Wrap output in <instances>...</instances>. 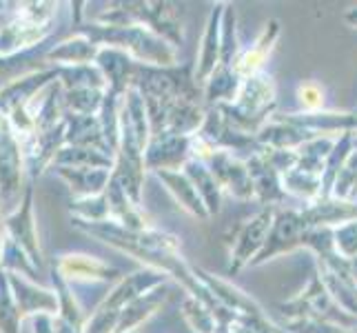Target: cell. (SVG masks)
I'll use <instances>...</instances> for the list:
<instances>
[{
	"label": "cell",
	"mask_w": 357,
	"mask_h": 333,
	"mask_svg": "<svg viewBox=\"0 0 357 333\" xmlns=\"http://www.w3.org/2000/svg\"><path fill=\"white\" fill-rule=\"evenodd\" d=\"M184 174L189 176V180L195 184V189H198L200 198L204 200L208 214L215 216L220 212V205H222V189H220V184L213 176V171L208 169L206 163H202V160H189L187 165L182 167Z\"/></svg>",
	"instance_id": "obj_19"
},
{
	"label": "cell",
	"mask_w": 357,
	"mask_h": 333,
	"mask_svg": "<svg viewBox=\"0 0 357 333\" xmlns=\"http://www.w3.org/2000/svg\"><path fill=\"white\" fill-rule=\"evenodd\" d=\"M344 20H347L353 29H357V7H351L347 14H344Z\"/></svg>",
	"instance_id": "obj_30"
},
{
	"label": "cell",
	"mask_w": 357,
	"mask_h": 333,
	"mask_svg": "<svg viewBox=\"0 0 357 333\" xmlns=\"http://www.w3.org/2000/svg\"><path fill=\"white\" fill-rule=\"evenodd\" d=\"M165 300H167V285L158 287V289H153L149 293L140 295L138 300L129 302L125 309H122L118 327H116L114 333H133L144 323V320H149L160 309V306L165 304Z\"/></svg>",
	"instance_id": "obj_17"
},
{
	"label": "cell",
	"mask_w": 357,
	"mask_h": 333,
	"mask_svg": "<svg viewBox=\"0 0 357 333\" xmlns=\"http://www.w3.org/2000/svg\"><path fill=\"white\" fill-rule=\"evenodd\" d=\"M298 103L302 111H322L324 109V87L315 80H304L298 84Z\"/></svg>",
	"instance_id": "obj_28"
},
{
	"label": "cell",
	"mask_w": 357,
	"mask_h": 333,
	"mask_svg": "<svg viewBox=\"0 0 357 333\" xmlns=\"http://www.w3.org/2000/svg\"><path fill=\"white\" fill-rule=\"evenodd\" d=\"M304 233H306V225L302 220L300 209L278 207L273 227H271V231H268L264 249L251 262V267H262V265H266L268 260H273V258H278V256L304 249V246H302Z\"/></svg>",
	"instance_id": "obj_6"
},
{
	"label": "cell",
	"mask_w": 357,
	"mask_h": 333,
	"mask_svg": "<svg viewBox=\"0 0 357 333\" xmlns=\"http://www.w3.org/2000/svg\"><path fill=\"white\" fill-rule=\"evenodd\" d=\"M351 271H353V278L357 282V258H353V260H351Z\"/></svg>",
	"instance_id": "obj_31"
},
{
	"label": "cell",
	"mask_w": 357,
	"mask_h": 333,
	"mask_svg": "<svg viewBox=\"0 0 357 333\" xmlns=\"http://www.w3.org/2000/svg\"><path fill=\"white\" fill-rule=\"evenodd\" d=\"M155 176L167 187V191L174 195V200L189 216H193L195 220H208V218H211L204 200L200 198L198 189H195V184L189 180V176L184 174L182 169H178V171H158Z\"/></svg>",
	"instance_id": "obj_15"
},
{
	"label": "cell",
	"mask_w": 357,
	"mask_h": 333,
	"mask_svg": "<svg viewBox=\"0 0 357 333\" xmlns=\"http://www.w3.org/2000/svg\"><path fill=\"white\" fill-rule=\"evenodd\" d=\"M282 327H284L287 333H349L347 329H342L333 323H326V320H317V318L284 320Z\"/></svg>",
	"instance_id": "obj_26"
},
{
	"label": "cell",
	"mask_w": 357,
	"mask_h": 333,
	"mask_svg": "<svg viewBox=\"0 0 357 333\" xmlns=\"http://www.w3.org/2000/svg\"><path fill=\"white\" fill-rule=\"evenodd\" d=\"M255 138L260 142L262 149H300L306 140L315 138V135L291 125V122H287L284 118H280L275 114L255 133Z\"/></svg>",
	"instance_id": "obj_16"
},
{
	"label": "cell",
	"mask_w": 357,
	"mask_h": 333,
	"mask_svg": "<svg viewBox=\"0 0 357 333\" xmlns=\"http://www.w3.org/2000/svg\"><path fill=\"white\" fill-rule=\"evenodd\" d=\"M280 118L313 135L340 138L342 133L357 131V111H293V114H282Z\"/></svg>",
	"instance_id": "obj_10"
},
{
	"label": "cell",
	"mask_w": 357,
	"mask_h": 333,
	"mask_svg": "<svg viewBox=\"0 0 357 333\" xmlns=\"http://www.w3.org/2000/svg\"><path fill=\"white\" fill-rule=\"evenodd\" d=\"M240 36H238V14L236 7L225 3V14H222V63L233 67L236 58L240 56Z\"/></svg>",
	"instance_id": "obj_25"
},
{
	"label": "cell",
	"mask_w": 357,
	"mask_h": 333,
	"mask_svg": "<svg viewBox=\"0 0 357 333\" xmlns=\"http://www.w3.org/2000/svg\"><path fill=\"white\" fill-rule=\"evenodd\" d=\"M193 274L204 285V289L213 295V300L227 306L229 311L238 313V316H253V313L264 311L249 293H244L240 287L233 285V282H229L225 278H218L211 274V271H206L202 267H193Z\"/></svg>",
	"instance_id": "obj_12"
},
{
	"label": "cell",
	"mask_w": 357,
	"mask_h": 333,
	"mask_svg": "<svg viewBox=\"0 0 357 333\" xmlns=\"http://www.w3.org/2000/svg\"><path fill=\"white\" fill-rule=\"evenodd\" d=\"M278 309L282 311L287 320L293 318H317V320H326V323H333L347 331L357 329V318L347 313L342 306L331 298V293L322 285L317 274L311 276L309 285H306L295 298L280 302Z\"/></svg>",
	"instance_id": "obj_3"
},
{
	"label": "cell",
	"mask_w": 357,
	"mask_h": 333,
	"mask_svg": "<svg viewBox=\"0 0 357 333\" xmlns=\"http://www.w3.org/2000/svg\"><path fill=\"white\" fill-rule=\"evenodd\" d=\"M191 160V135H180L162 131L151 135L149 147L144 151V167L158 171H178Z\"/></svg>",
	"instance_id": "obj_7"
},
{
	"label": "cell",
	"mask_w": 357,
	"mask_h": 333,
	"mask_svg": "<svg viewBox=\"0 0 357 333\" xmlns=\"http://www.w3.org/2000/svg\"><path fill=\"white\" fill-rule=\"evenodd\" d=\"M87 38L98 45L107 43L109 47L120 49L129 54L135 63L149 65V67H178V47H174L169 40L160 38L151 29L142 24H129V27H105L96 24L93 29L87 31Z\"/></svg>",
	"instance_id": "obj_1"
},
{
	"label": "cell",
	"mask_w": 357,
	"mask_h": 333,
	"mask_svg": "<svg viewBox=\"0 0 357 333\" xmlns=\"http://www.w3.org/2000/svg\"><path fill=\"white\" fill-rule=\"evenodd\" d=\"M222 14H225V3L213 5L211 14H208L200 52L193 65V78L198 82V87H204L206 80L213 76V71L222 63Z\"/></svg>",
	"instance_id": "obj_8"
},
{
	"label": "cell",
	"mask_w": 357,
	"mask_h": 333,
	"mask_svg": "<svg viewBox=\"0 0 357 333\" xmlns=\"http://www.w3.org/2000/svg\"><path fill=\"white\" fill-rule=\"evenodd\" d=\"M282 187H284L287 195L304 200L306 205L322 198V176L309 174V171H302L298 167L282 174Z\"/></svg>",
	"instance_id": "obj_23"
},
{
	"label": "cell",
	"mask_w": 357,
	"mask_h": 333,
	"mask_svg": "<svg viewBox=\"0 0 357 333\" xmlns=\"http://www.w3.org/2000/svg\"><path fill=\"white\" fill-rule=\"evenodd\" d=\"M335 140L337 138H331V135H315V138L306 140L300 149H295L298 151V169L309 171V174H315V176H322L326 160L335 147Z\"/></svg>",
	"instance_id": "obj_22"
},
{
	"label": "cell",
	"mask_w": 357,
	"mask_h": 333,
	"mask_svg": "<svg viewBox=\"0 0 357 333\" xmlns=\"http://www.w3.org/2000/svg\"><path fill=\"white\" fill-rule=\"evenodd\" d=\"M240 84H242V78L236 73V69L229 65H220L213 71V76L208 78L202 87L204 107H218V105L233 103L240 91Z\"/></svg>",
	"instance_id": "obj_18"
},
{
	"label": "cell",
	"mask_w": 357,
	"mask_h": 333,
	"mask_svg": "<svg viewBox=\"0 0 357 333\" xmlns=\"http://www.w3.org/2000/svg\"><path fill=\"white\" fill-rule=\"evenodd\" d=\"M315 274L344 311L357 318V282L351 271V260L342 258L335 249L315 256Z\"/></svg>",
	"instance_id": "obj_5"
},
{
	"label": "cell",
	"mask_w": 357,
	"mask_h": 333,
	"mask_svg": "<svg viewBox=\"0 0 357 333\" xmlns=\"http://www.w3.org/2000/svg\"><path fill=\"white\" fill-rule=\"evenodd\" d=\"M206 116V107L204 103H195V101H176L174 107L169 111L167 118V129L171 133H180V135H193L198 133L202 122Z\"/></svg>",
	"instance_id": "obj_21"
},
{
	"label": "cell",
	"mask_w": 357,
	"mask_h": 333,
	"mask_svg": "<svg viewBox=\"0 0 357 333\" xmlns=\"http://www.w3.org/2000/svg\"><path fill=\"white\" fill-rule=\"evenodd\" d=\"M280 34H282L280 20L271 18L264 22V27L255 36V40L246 49H242L240 56L236 58V63H233V69H236V73L242 80L264 71L262 67L266 63V58L271 56V52L275 49V43L280 40Z\"/></svg>",
	"instance_id": "obj_13"
},
{
	"label": "cell",
	"mask_w": 357,
	"mask_h": 333,
	"mask_svg": "<svg viewBox=\"0 0 357 333\" xmlns=\"http://www.w3.org/2000/svg\"><path fill=\"white\" fill-rule=\"evenodd\" d=\"M333 240H335V251L342 258H347V260L357 258V220L344 222V225L335 227Z\"/></svg>",
	"instance_id": "obj_27"
},
{
	"label": "cell",
	"mask_w": 357,
	"mask_h": 333,
	"mask_svg": "<svg viewBox=\"0 0 357 333\" xmlns=\"http://www.w3.org/2000/svg\"><path fill=\"white\" fill-rule=\"evenodd\" d=\"M180 313L182 318L187 320V325L191 327L193 333H218V323H215V316L208 306L193 298V295H184L182 306H180Z\"/></svg>",
	"instance_id": "obj_24"
},
{
	"label": "cell",
	"mask_w": 357,
	"mask_h": 333,
	"mask_svg": "<svg viewBox=\"0 0 357 333\" xmlns=\"http://www.w3.org/2000/svg\"><path fill=\"white\" fill-rule=\"evenodd\" d=\"M60 271L67 278H76V280H114L118 278V269L109 267L107 262L98 260L91 256H65L60 260Z\"/></svg>",
	"instance_id": "obj_20"
},
{
	"label": "cell",
	"mask_w": 357,
	"mask_h": 333,
	"mask_svg": "<svg viewBox=\"0 0 357 333\" xmlns=\"http://www.w3.org/2000/svg\"><path fill=\"white\" fill-rule=\"evenodd\" d=\"M351 200H357V182H355V187H353V193H351Z\"/></svg>",
	"instance_id": "obj_32"
},
{
	"label": "cell",
	"mask_w": 357,
	"mask_h": 333,
	"mask_svg": "<svg viewBox=\"0 0 357 333\" xmlns=\"http://www.w3.org/2000/svg\"><path fill=\"white\" fill-rule=\"evenodd\" d=\"M306 229H335L344 222L357 220V200H342L331 195V198H317L300 209Z\"/></svg>",
	"instance_id": "obj_14"
},
{
	"label": "cell",
	"mask_w": 357,
	"mask_h": 333,
	"mask_svg": "<svg viewBox=\"0 0 357 333\" xmlns=\"http://www.w3.org/2000/svg\"><path fill=\"white\" fill-rule=\"evenodd\" d=\"M218 107L225 111V116L238 129L255 135L275 116L278 84L271 73L260 71V73H255V76L242 80L236 101L229 105H218Z\"/></svg>",
	"instance_id": "obj_2"
},
{
	"label": "cell",
	"mask_w": 357,
	"mask_h": 333,
	"mask_svg": "<svg viewBox=\"0 0 357 333\" xmlns=\"http://www.w3.org/2000/svg\"><path fill=\"white\" fill-rule=\"evenodd\" d=\"M208 169L225 193L233 195L236 200H253V182L249 176L244 158H238L229 151H215L206 160Z\"/></svg>",
	"instance_id": "obj_9"
},
{
	"label": "cell",
	"mask_w": 357,
	"mask_h": 333,
	"mask_svg": "<svg viewBox=\"0 0 357 333\" xmlns=\"http://www.w3.org/2000/svg\"><path fill=\"white\" fill-rule=\"evenodd\" d=\"M275 212L278 209H273V207H264L262 212H257L255 216L240 222L238 231L233 233V238L229 240L231 242L229 276H236L244 267H251V262L260 256V251L266 244L268 231L273 227Z\"/></svg>",
	"instance_id": "obj_4"
},
{
	"label": "cell",
	"mask_w": 357,
	"mask_h": 333,
	"mask_svg": "<svg viewBox=\"0 0 357 333\" xmlns=\"http://www.w3.org/2000/svg\"><path fill=\"white\" fill-rule=\"evenodd\" d=\"M244 163L249 167V176L253 182V200H257L262 207L278 209L287 200L284 187H282V174L273 169L262 151L246 158Z\"/></svg>",
	"instance_id": "obj_11"
},
{
	"label": "cell",
	"mask_w": 357,
	"mask_h": 333,
	"mask_svg": "<svg viewBox=\"0 0 357 333\" xmlns=\"http://www.w3.org/2000/svg\"><path fill=\"white\" fill-rule=\"evenodd\" d=\"M262 154L280 174H287V171L298 167V151L295 149H262Z\"/></svg>",
	"instance_id": "obj_29"
}]
</instances>
